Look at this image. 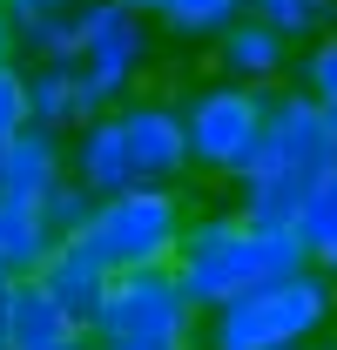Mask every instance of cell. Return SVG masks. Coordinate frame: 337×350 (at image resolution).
<instances>
[{
  "label": "cell",
  "instance_id": "6da1fadb",
  "mask_svg": "<svg viewBox=\"0 0 337 350\" xmlns=\"http://www.w3.org/2000/svg\"><path fill=\"white\" fill-rule=\"evenodd\" d=\"M337 175V122L303 88H270V115L250 169L236 175V216L263 229H297V209Z\"/></svg>",
  "mask_w": 337,
  "mask_h": 350
},
{
  "label": "cell",
  "instance_id": "7a4b0ae2",
  "mask_svg": "<svg viewBox=\"0 0 337 350\" xmlns=\"http://www.w3.org/2000/svg\"><path fill=\"white\" fill-rule=\"evenodd\" d=\"M303 243H297V229H263V222L236 216V209H203V216L182 222V243H175V283H182V297L210 317L216 304H229V297H243L256 283H270V276H284V269H303Z\"/></svg>",
  "mask_w": 337,
  "mask_h": 350
},
{
  "label": "cell",
  "instance_id": "3957f363",
  "mask_svg": "<svg viewBox=\"0 0 337 350\" xmlns=\"http://www.w3.org/2000/svg\"><path fill=\"white\" fill-rule=\"evenodd\" d=\"M331 317L337 283L317 262H303V269H284L243 297L216 304L203 317V350H303L317 330H331Z\"/></svg>",
  "mask_w": 337,
  "mask_h": 350
},
{
  "label": "cell",
  "instance_id": "277c9868",
  "mask_svg": "<svg viewBox=\"0 0 337 350\" xmlns=\"http://www.w3.org/2000/svg\"><path fill=\"white\" fill-rule=\"evenodd\" d=\"M88 350H203V310L182 297L175 269H122L101 290Z\"/></svg>",
  "mask_w": 337,
  "mask_h": 350
},
{
  "label": "cell",
  "instance_id": "5b68a950",
  "mask_svg": "<svg viewBox=\"0 0 337 350\" xmlns=\"http://www.w3.org/2000/svg\"><path fill=\"white\" fill-rule=\"evenodd\" d=\"M182 222H189V202H182L175 182H135V189H115V196L95 202V216H88V229L75 243H88L108 276L168 269L175 243H182Z\"/></svg>",
  "mask_w": 337,
  "mask_h": 350
},
{
  "label": "cell",
  "instance_id": "8992f818",
  "mask_svg": "<svg viewBox=\"0 0 337 350\" xmlns=\"http://www.w3.org/2000/svg\"><path fill=\"white\" fill-rule=\"evenodd\" d=\"M263 115H270V94L243 81H203L182 94V135H189V175H210V182H236L250 169L256 142H263Z\"/></svg>",
  "mask_w": 337,
  "mask_h": 350
},
{
  "label": "cell",
  "instance_id": "52a82bcc",
  "mask_svg": "<svg viewBox=\"0 0 337 350\" xmlns=\"http://www.w3.org/2000/svg\"><path fill=\"white\" fill-rule=\"evenodd\" d=\"M75 14H82L75 68H82L88 94H95V108H122L128 94H142V75L155 61V27H149V14H128L122 0H82Z\"/></svg>",
  "mask_w": 337,
  "mask_h": 350
},
{
  "label": "cell",
  "instance_id": "ba28073f",
  "mask_svg": "<svg viewBox=\"0 0 337 350\" xmlns=\"http://www.w3.org/2000/svg\"><path fill=\"white\" fill-rule=\"evenodd\" d=\"M128 142V162L142 182H182L189 175V135H182V101L168 94H128L115 108Z\"/></svg>",
  "mask_w": 337,
  "mask_h": 350
},
{
  "label": "cell",
  "instance_id": "9c48e42d",
  "mask_svg": "<svg viewBox=\"0 0 337 350\" xmlns=\"http://www.w3.org/2000/svg\"><path fill=\"white\" fill-rule=\"evenodd\" d=\"M210 54H216V75L223 81H243V88H270L277 81H290V61H297V47L277 34V27H263V21H236V27H223L210 41Z\"/></svg>",
  "mask_w": 337,
  "mask_h": 350
},
{
  "label": "cell",
  "instance_id": "30bf717a",
  "mask_svg": "<svg viewBox=\"0 0 337 350\" xmlns=\"http://www.w3.org/2000/svg\"><path fill=\"white\" fill-rule=\"evenodd\" d=\"M21 68H27V129L75 135L82 122L108 115V108H95V94H88L75 61H21Z\"/></svg>",
  "mask_w": 337,
  "mask_h": 350
},
{
  "label": "cell",
  "instance_id": "8fae6325",
  "mask_svg": "<svg viewBox=\"0 0 337 350\" xmlns=\"http://www.w3.org/2000/svg\"><path fill=\"white\" fill-rule=\"evenodd\" d=\"M68 175L82 182L95 202H101V196H115V189H135V182H142L135 162H128V142H122L115 108H108V115H95V122H82V129L68 135Z\"/></svg>",
  "mask_w": 337,
  "mask_h": 350
},
{
  "label": "cell",
  "instance_id": "7c38bea8",
  "mask_svg": "<svg viewBox=\"0 0 337 350\" xmlns=\"http://www.w3.org/2000/svg\"><path fill=\"white\" fill-rule=\"evenodd\" d=\"M68 344H88V330L34 276H14L7 283V350H68Z\"/></svg>",
  "mask_w": 337,
  "mask_h": 350
},
{
  "label": "cell",
  "instance_id": "4fadbf2b",
  "mask_svg": "<svg viewBox=\"0 0 337 350\" xmlns=\"http://www.w3.org/2000/svg\"><path fill=\"white\" fill-rule=\"evenodd\" d=\"M61 182H68V135H47V129L7 135V148H0V196L41 202Z\"/></svg>",
  "mask_w": 337,
  "mask_h": 350
},
{
  "label": "cell",
  "instance_id": "5bb4252c",
  "mask_svg": "<svg viewBox=\"0 0 337 350\" xmlns=\"http://www.w3.org/2000/svg\"><path fill=\"white\" fill-rule=\"evenodd\" d=\"M34 283H41L47 297H54V304H61V310L88 330V323H95V310H101V290H108V269L95 262V250H88V243L61 236V243L47 250V262L34 269Z\"/></svg>",
  "mask_w": 337,
  "mask_h": 350
},
{
  "label": "cell",
  "instance_id": "9a60e30c",
  "mask_svg": "<svg viewBox=\"0 0 337 350\" xmlns=\"http://www.w3.org/2000/svg\"><path fill=\"white\" fill-rule=\"evenodd\" d=\"M61 236L47 229L41 202H21V196H0V262H7V276H34L47 262Z\"/></svg>",
  "mask_w": 337,
  "mask_h": 350
},
{
  "label": "cell",
  "instance_id": "2e32d148",
  "mask_svg": "<svg viewBox=\"0 0 337 350\" xmlns=\"http://www.w3.org/2000/svg\"><path fill=\"white\" fill-rule=\"evenodd\" d=\"M236 21H243V0H162V14H155V27L168 41H189V47H210Z\"/></svg>",
  "mask_w": 337,
  "mask_h": 350
},
{
  "label": "cell",
  "instance_id": "e0dca14e",
  "mask_svg": "<svg viewBox=\"0 0 337 350\" xmlns=\"http://www.w3.org/2000/svg\"><path fill=\"white\" fill-rule=\"evenodd\" d=\"M243 14L263 21V27H277L284 41H317L324 27H337V0H243Z\"/></svg>",
  "mask_w": 337,
  "mask_h": 350
},
{
  "label": "cell",
  "instance_id": "ac0fdd59",
  "mask_svg": "<svg viewBox=\"0 0 337 350\" xmlns=\"http://www.w3.org/2000/svg\"><path fill=\"white\" fill-rule=\"evenodd\" d=\"M75 54H82V14L75 7L14 27V61H75Z\"/></svg>",
  "mask_w": 337,
  "mask_h": 350
},
{
  "label": "cell",
  "instance_id": "d6986e66",
  "mask_svg": "<svg viewBox=\"0 0 337 350\" xmlns=\"http://www.w3.org/2000/svg\"><path fill=\"white\" fill-rule=\"evenodd\" d=\"M297 243H303V256L337 283V175L303 202V209H297Z\"/></svg>",
  "mask_w": 337,
  "mask_h": 350
},
{
  "label": "cell",
  "instance_id": "ffe728a7",
  "mask_svg": "<svg viewBox=\"0 0 337 350\" xmlns=\"http://www.w3.org/2000/svg\"><path fill=\"white\" fill-rule=\"evenodd\" d=\"M290 88H303L317 108L337 115V27H324L317 41H303V54L290 61Z\"/></svg>",
  "mask_w": 337,
  "mask_h": 350
},
{
  "label": "cell",
  "instance_id": "44dd1931",
  "mask_svg": "<svg viewBox=\"0 0 337 350\" xmlns=\"http://www.w3.org/2000/svg\"><path fill=\"white\" fill-rule=\"evenodd\" d=\"M41 216H47V229H54V236H82L88 216H95V196L68 175L61 189H47V196H41Z\"/></svg>",
  "mask_w": 337,
  "mask_h": 350
},
{
  "label": "cell",
  "instance_id": "7402d4cb",
  "mask_svg": "<svg viewBox=\"0 0 337 350\" xmlns=\"http://www.w3.org/2000/svg\"><path fill=\"white\" fill-rule=\"evenodd\" d=\"M27 129V68L21 61H0V142Z\"/></svg>",
  "mask_w": 337,
  "mask_h": 350
},
{
  "label": "cell",
  "instance_id": "603a6c76",
  "mask_svg": "<svg viewBox=\"0 0 337 350\" xmlns=\"http://www.w3.org/2000/svg\"><path fill=\"white\" fill-rule=\"evenodd\" d=\"M61 7H82V0H0L7 27H27V21H41V14H61Z\"/></svg>",
  "mask_w": 337,
  "mask_h": 350
},
{
  "label": "cell",
  "instance_id": "cb8c5ba5",
  "mask_svg": "<svg viewBox=\"0 0 337 350\" xmlns=\"http://www.w3.org/2000/svg\"><path fill=\"white\" fill-rule=\"evenodd\" d=\"M128 14H149V21H155V14H162V0H122Z\"/></svg>",
  "mask_w": 337,
  "mask_h": 350
},
{
  "label": "cell",
  "instance_id": "d4e9b609",
  "mask_svg": "<svg viewBox=\"0 0 337 350\" xmlns=\"http://www.w3.org/2000/svg\"><path fill=\"white\" fill-rule=\"evenodd\" d=\"M0 61H14V27H7V14H0Z\"/></svg>",
  "mask_w": 337,
  "mask_h": 350
},
{
  "label": "cell",
  "instance_id": "484cf974",
  "mask_svg": "<svg viewBox=\"0 0 337 350\" xmlns=\"http://www.w3.org/2000/svg\"><path fill=\"white\" fill-rule=\"evenodd\" d=\"M0 344H7V290H0Z\"/></svg>",
  "mask_w": 337,
  "mask_h": 350
},
{
  "label": "cell",
  "instance_id": "4316f807",
  "mask_svg": "<svg viewBox=\"0 0 337 350\" xmlns=\"http://www.w3.org/2000/svg\"><path fill=\"white\" fill-rule=\"evenodd\" d=\"M7 283H14V276H7V262H0V290H7Z\"/></svg>",
  "mask_w": 337,
  "mask_h": 350
},
{
  "label": "cell",
  "instance_id": "83f0119b",
  "mask_svg": "<svg viewBox=\"0 0 337 350\" xmlns=\"http://www.w3.org/2000/svg\"><path fill=\"white\" fill-rule=\"evenodd\" d=\"M68 350H88V344H68Z\"/></svg>",
  "mask_w": 337,
  "mask_h": 350
},
{
  "label": "cell",
  "instance_id": "f1b7e54d",
  "mask_svg": "<svg viewBox=\"0 0 337 350\" xmlns=\"http://www.w3.org/2000/svg\"><path fill=\"white\" fill-rule=\"evenodd\" d=\"M0 350H7V344H0Z\"/></svg>",
  "mask_w": 337,
  "mask_h": 350
}]
</instances>
